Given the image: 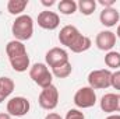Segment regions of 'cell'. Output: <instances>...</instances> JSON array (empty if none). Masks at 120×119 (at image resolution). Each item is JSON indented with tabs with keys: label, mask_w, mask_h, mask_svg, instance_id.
Returning <instances> with one entry per match:
<instances>
[{
	"label": "cell",
	"mask_w": 120,
	"mask_h": 119,
	"mask_svg": "<svg viewBox=\"0 0 120 119\" xmlns=\"http://www.w3.org/2000/svg\"><path fill=\"white\" fill-rule=\"evenodd\" d=\"M38 104L42 109L53 111L59 104V90H57V87L52 84L46 88H42L39 97H38Z\"/></svg>",
	"instance_id": "obj_4"
},
{
	"label": "cell",
	"mask_w": 120,
	"mask_h": 119,
	"mask_svg": "<svg viewBox=\"0 0 120 119\" xmlns=\"http://www.w3.org/2000/svg\"><path fill=\"white\" fill-rule=\"evenodd\" d=\"M41 3L46 7H52V6L56 4V0H41Z\"/></svg>",
	"instance_id": "obj_26"
},
{
	"label": "cell",
	"mask_w": 120,
	"mask_h": 119,
	"mask_svg": "<svg viewBox=\"0 0 120 119\" xmlns=\"http://www.w3.org/2000/svg\"><path fill=\"white\" fill-rule=\"evenodd\" d=\"M71 71H73V66H71L70 62H67L64 64H60L57 67H53L52 69V74L55 77H57V79H67L71 74Z\"/></svg>",
	"instance_id": "obj_21"
},
{
	"label": "cell",
	"mask_w": 120,
	"mask_h": 119,
	"mask_svg": "<svg viewBox=\"0 0 120 119\" xmlns=\"http://www.w3.org/2000/svg\"><path fill=\"white\" fill-rule=\"evenodd\" d=\"M0 119H11V115L7 112H0Z\"/></svg>",
	"instance_id": "obj_27"
},
{
	"label": "cell",
	"mask_w": 120,
	"mask_h": 119,
	"mask_svg": "<svg viewBox=\"0 0 120 119\" xmlns=\"http://www.w3.org/2000/svg\"><path fill=\"white\" fill-rule=\"evenodd\" d=\"M91 46H92L91 38L87 36V35H82V34H81V36L74 42V45L70 48V51L74 52V53H82V52H87Z\"/></svg>",
	"instance_id": "obj_17"
},
{
	"label": "cell",
	"mask_w": 120,
	"mask_h": 119,
	"mask_svg": "<svg viewBox=\"0 0 120 119\" xmlns=\"http://www.w3.org/2000/svg\"><path fill=\"white\" fill-rule=\"evenodd\" d=\"M7 114H10L11 116H24L30 112L31 104L28 98L25 97H13L7 101Z\"/></svg>",
	"instance_id": "obj_6"
},
{
	"label": "cell",
	"mask_w": 120,
	"mask_h": 119,
	"mask_svg": "<svg viewBox=\"0 0 120 119\" xmlns=\"http://www.w3.org/2000/svg\"><path fill=\"white\" fill-rule=\"evenodd\" d=\"M103 8H109V7H113L115 6V0H99L98 1Z\"/></svg>",
	"instance_id": "obj_24"
},
{
	"label": "cell",
	"mask_w": 120,
	"mask_h": 119,
	"mask_svg": "<svg viewBox=\"0 0 120 119\" xmlns=\"http://www.w3.org/2000/svg\"><path fill=\"white\" fill-rule=\"evenodd\" d=\"M106 119H120V115L119 114H112V115H109Z\"/></svg>",
	"instance_id": "obj_28"
},
{
	"label": "cell",
	"mask_w": 120,
	"mask_h": 119,
	"mask_svg": "<svg viewBox=\"0 0 120 119\" xmlns=\"http://www.w3.org/2000/svg\"><path fill=\"white\" fill-rule=\"evenodd\" d=\"M57 10L60 11V14L73 16L78 10V7H77V3L74 0H60L57 3Z\"/></svg>",
	"instance_id": "obj_18"
},
{
	"label": "cell",
	"mask_w": 120,
	"mask_h": 119,
	"mask_svg": "<svg viewBox=\"0 0 120 119\" xmlns=\"http://www.w3.org/2000/svg\"><path fill=\"white\" fill-rule=\"evenodd\" d=\"M45 62L49 67H57L60 64H64L68 60V53L67 51H64L63 48H52L46 52L45 55Z\"/></svg>",
	"instance_id": "obj_8"
},
{
	"label": "cell",
	"mask_w": 120,
	"mask_h": 119,
	"mask_svg": "<svg viewBox=\"0 0 120 119\" xmlns=\"http://www.w3.org/2000/svg\"><path fill=\"white\" fill-rule=\"evenodd\" d=\"M8 60H10V64H11L14 71L24 73V71H27V69H30V56H28V53H25L22 56L13 58V59H8Z\"/></svg>",
	"instance_id": "obj_15"
},
{
	"label": "cell",
	"mask_w": 120,
	"mask_h": 119,
	"mask_svg": "<svg viewBox=\"0 0 120 119\" xmlns=\"http://www.w3.org/2000/svg\"><path fill=\"white\" fill-rule=\"evenodd\" d=\"M116 36L120 39V23H119V25H117V30H116Z\"/></svg>",
	"instance_id": "obj_30"
},
{
	"label": "cell",
	"mask_w": 120,
	"mask_h": 119,
	"mask_svg": "<svg viewBox=\"0 0 120 119\" xmlns=\"http://www.w3.org/2000/svg\"><path fill=\"white\" fill-rule=\"evenodd\" d=\"M74 104L80 109H87L96 104V92L95 90L91 88L90 86L81 87L75 91L74 94Z\"/></svg>",
	"instance_id": "obj_5"
},
{
	"label": "cell",
	"mask_w": 120,
	"mask_h": 119,
	"mask_svg": "<svg viewBox=\"0 0 120 119\" xmlns=\"http://www.w3.org/2000/svg\"><path fill=\"white\" fill-rule=\"evenodd\" d=\"M110 87H113L115 90L120 91V70L112 71V81H110Z\"/></svg>",
	"instance_id": "obj_23"
},
{
	"label": "cell",
	"mask_w": 120,
	"mask_h": 119,
	"mask_svg": "<svg viewBox=\"0 0 120 119\" xmlns=\"http://www.w3.org/2000/svg\"><path fill=\"white\" fill-rule=\"evenodd\" d=\"M96 4L98 3L95 0H80L77 3V7L82 16H91L96 10Z\"/></svg>",
	"instance_id": "obj_20"
},
{
	"label": "cell",
	"mask_w": 120,
	"mask_h": 119,
	"mask_svg": "<svg viewBox=\"0 0 120 119\" xmlns=\"http://www.w3.org/2000/svg\"><path fill=\"white\" fill-rule=\"evenodd\" d=\"M45 119H63V118L60 116L59 114H56V112H49V114L45 116Z\"/></svg>",
	"instance_id": "obj_25"
},
{
	"label": "cell",
	"mask_w": 120,
	"mask_h": 119,
	"mask_svg": "<svg viewBox=\"0 0 120 119\" xmlns=\"http://www.w3.org/2000/svg\"><path fill=\"white\" fill-rule=\"evenodd\" d=\"M15 88V83L10 77H0V104L6 101Z\"/></svg>",
	"instance_id": "obj_14"
},
{
	"label": "cell",
	"mask_w": 120,
	"mask_h": 119,
	"mask_svg": "<svg viewBox=\"0 0 120 119\" xmlns=\"http://www.w3.org/2000/svg\"><path fill=\"white\" fill-rule=\"evenodd\" d=\"M95 45L101 51L110 52L115 48V45H116V34L112 32V31H109V30L98 32V35L95 38Z\"/></svg>",
	"instance_id": "obj_9"
},
{
	"label": "cell",
	"mask_w": 120,
	"mask_h": 119,
	"mask_svg": "<svg viewBox=\"0 0 120 119\" xmlns=\"http://www.w3.org/2000/svg\"><path fill=\"white\" fill-rule=\"evenodd\" d=\"M105 64L108 66V69H113V70H117L120 67V52L116 51H110V52H106L105 55Z\"/></svg>",
	"instance_id": "obj_19"
},
{
	"label": "cell",
	"mask_w": 120,
	"mask_h": 119,
	"mask_svg": "<svg viewBox=\"0 0 120 119\" xmlns=\"http://www.w3.org/2000/svg\"><path fill=\"white\" fill-rule=\"evenodd\" d=\"M64 119H85V116H84V114L78 108H73V109L67 111Z\"/></svg>",
	"instance_id": "obj_22"
},
{
	"label": "cell",
	"mask_w": 120,
	"mask_h": 119,
	"mask_svg": "<svg viewBox=\"0 0 120 119\" xmlns=\"http://www.w3.org/2000/svg\"><path fill=\"white\" fill-rule=\"evenodd\" d=\"M11 34L14 35V39L17 41H28L34 35V20L28 14H22L15 17L13 25H11Z\"/></svg>",
	"instance_id": "obj_1"
},
{
	"label": "cell",
	"mask_w": 120,
	"mask_h": 119,
	"mask_svg": "<svg viewBox=\"0 0 120 119\" xmlns=\"http://www.w3.org/2000/svg\"><path fill=\"white\" fill-rule=\"evenodd\" d=\"M81 36V32L77 27L74 25H64L59 32V42L61 45H64L66 48H71L74 45V42Z\"/></svg>",
	"instance_id": "obj_10"
},
{
	"label": "cell",
	"mask_w": 120,
	"mask_h": 119,
	"mask_svg": "<svg viewBox=\"0 0 120 119\" xmlns=\"http://www.w3.org/2000/svg\"><path fill=\"white\" fill-rule=\"evenodd\" d=\"M88 86L94 90H105L110 87L112 81V71L109 69H96L90 71L88 77Z\"/></svg>",
	"instance_id": "obj_3"
},
{
	"label": "cell",
	"mask_w": 120,
	"mask_h": 119,
	"mask_svg": "<svg viewBox=\"0 0 120 119\" xmlns=\"http://www.w3.org/2000/svg\"><path fill=\"white\" fill-rule=\"evenodd\" d=\"M30 77L41 88H46L53 84V74H52V71H49V67L46 63L32 64L30 67Z\"/></svg>",
	"instance_id": "obj_2"
},
{
	"label": "cell",
	"mask_w": 120,
	"mask_h": 119,
	"mask_svg": "<svg viewBox=\"0 0 120 119\" xmlns=\"http://www.w3.org/2000/svg\"><path fill=\"white\" fill-rule=\"evenodd\" d=\"M99 105H101V109L106 114H113L116 112V105H117V94H113V92H108L105 94L101 101H99Z\"/></svg>",
	"instance_id": "obj_13"
},
{
	"label": "cell",
	"mask_w": 120,
	"mask_h": 119,
	"mask_svg": "<svg viewBox=\"0 0 120 119\" xmlns=\"http://www.w3.org/2000/svg\"><path fill=\"white\" fill-rule=\"evenodd\" d=\"M6 53H7L8 59H13V58H17V56H22L28 52H27V48H25L24 42L13 39L6 45Z\"/></svg>",
	"instance_id": "obj_12"
},
{
	"label": "cell",
	"mask_w": 120,
	"mask_h": 119,
	"mask_svg": "<svg viewBox=\"0 0 120 119\" xmlns=\"http://www.w3.org/2000/svg\"><path fill=\"white\" fill-rule=\"evenodd\" d=\"M38 25L43 30L53 31L60 25V17L57 13L50 10H43L38 14Z\"/></svg>",
	"instance_id": "obj_7"
},
{
	"label": "cell",
	"mask_w": 120,
	"mask_h": 119,
	"mask_svg": "<svg viewBox=\"0 0 120 119\" xmlns=\"http://www.w3.org/2000/svg\"><path fill=\"white\" fill-rule=\"evenodd\" d=\"M116 112H120V94H117V105H116Z\"/></svg>",
	"instance_id": "obj_29"
},
{
	"label": "cell",
	"mask_w": 120,
	"mask_h": 119,
	"mask_svg": "<svg viewBox=\"0 0 120 119\" xmlns=\"http://www.w3.org/2000/svg\"><path fill=\"white\" fill-rule=\"evenodd\" d=\"M99 21L102 25L112 28L116 24L119 25L120 21V13L115 8V7H109V8H102L101 14H99Z\"/></svg>",
	"instance_id": "obj_11"
},
{
	"label": "cell",
	"mask_w": 120,
	"mask_h": 119,
	"mask_svg": "<svg viewBox=\"0 0 120 119\" xmlns=\"http://www.w3.org/2000/svg\"><path fill=\"white\" fill-rule=\"evenodd\" d=\"M28 6V0H8L7 1V11L11 16H22L24 10Z\"/></svg>",
	"instance_id": "obj_16"
}]
</instances>
